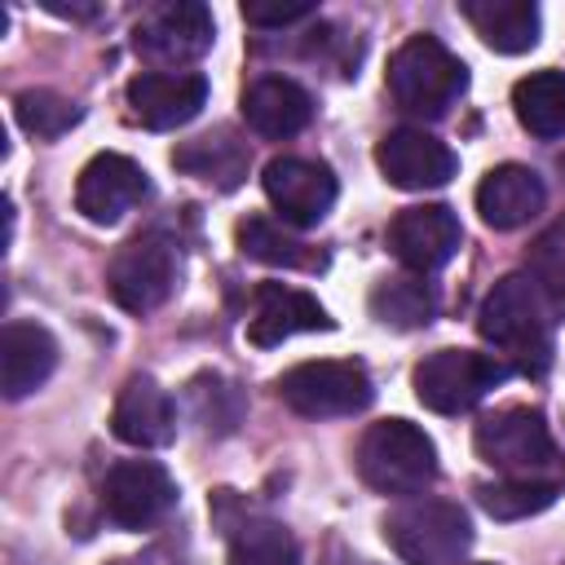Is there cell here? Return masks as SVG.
I'll use <instances>...</instances> for the list:
<instances>
[{
	"mask_svg": "<svg viewBox=\"0 0 565 565\" xmlns=\"http://www.w3.org/2000/svg\"><path fill=\"white\" fill-rule=\"evenodd\" d=\"M477 331L508 371L543 375L552 366V300L530 274H508L486 291Z\"/></svg>",
	"mask_w": 565,
	"mask_h": 565,
	"instance_id": "1",
	"label": "cell"
},
{
	"mask_svg": "<svg viewBox=\"0 0 565 565\" xmlns=\"http://www.w3.org/2000/svg\"><path fill=\"white\" fill-rule=\"evenodd\" d=\"M468 88V66L437 40V35H411L388 57V93L397 110L415 119H441Z\"/></svg>",
	"mask_w": 565,
	"mask_h": 565,
	"instance_id": "2",
	"label": "cell"
},
{
	"mask_svg": "<svg viewBox=\"0 0 565 565\" xmlns=\"http://www.w3.org/2000/svg\"><path fill=\"white\" fill-rule=\"evenodd\" d=\"M358 472L371 490L411 499L437 481V446L411 419H380L358 441Z\"/></svg>",
	"mask_w": 565,
	"mask_h": 565,
	"instance_id": "3",
	"label": "cell"
},
{
	"mask_svg": "<svg viewBox=\"0 0 565 565\" xmlns=\"http://www.w3.org/2000/svg\"><path fill=\"white\" fill-rule=\"evenodd\" d=\"M384 539L406 565H459L472 547V525L450 499H406L384 516Z\"/></svg>",
	"mask_w": 565,
	"mask_h": 565,
	"instance_id": "4",
	"label": "cell"
},
{
	"mask_svg": "<svg viewBox=\"0 0 565 565\" xmlns=\"http://www.w3.org/2000/svg\"><path fill=\"white\" fill-rule=\"evenodd\" d=\"M274 388L305 419H340V415H358L375 402V384L358 358L296 362L291 371L278 375Z\"/></svg>",
	"mask_w": 565,
	"mask_h": 565,
	"instance_id": "5",
	"label": "cell"
},
{
	"mask_svg": "<svg viewBox=\"0 0 565 565\" xmlns=\"http://www.w3.org/2000/svg\"><path fill=\"white\" fill-rule=\"evenodd\" d=\"M472 446L503 477H547L561 463V450L552 441V428H547L543 411H534V406L490 411L472 428Z\"/></svg>",
	"mask_w": 565,
	"mask_h": 565,
	"instance_id": "6",
	"label": "cell"
},
{
	"mask_svg": "<svg viewBox=\"0 0 565 565\" xmlns=\"http://www.w3.org/2000/svg\"><path fill=\"white\" fill-rule=\"evenodd\" d=\"M512 371L494 353L477 349H437L415 366V397L437 415H463L490 397Z\"/></svg>",
	"mask_w": 565,
	"mask_h": 565,
	"instance_id": "7",
	"label": "cell"
},
{
	"mask_svg": "<svg viewBox=\"0 0 565 565\" xmlns=\"http://www.w3.org/2000/svg\"><path fill=\"white\" fill-rule=\"evenodd\" d=\"M177 274H181L177 243L168 234H159V230H146V234L128 238L110 256L106 287H110V296H115L119 309H128V313H154L177 291Z\"/></svg>",
	"mask_w": 565,
	"mask_h": 565,
	"instance_id": "8",
	"label": "cell"
},
{
	"mask_svg": "<svg viewBox=\"0 0 565 565\" xmlns=\"http://www.w3.org/2000/svg\"><path fill=\"white\" fill-rule=\"evenodd\" d=\"M212 35H216V22H212L207 4L168 0V4H154L137 18L132 49L154 66H185L212 49Z\"/></svg>",
	"mask_w": 565,
	"mask_h": 565,
	"instance_id": "9",
	"label": "cell"
},
{
	"mask_svg": "<svg viewBox=\"0 0 565 565\" xmlns=\"http://www.w3.org/2000/svg\"><path fill=\"white\" fill-rule=\"evenodd\" d=\"M150 199V177L137 159L119 154V150H102L93 154L79 177H75V212L93 225H115L124 221L132 207H141Z\"/></svg>",
	"mask_w": 565,
	"mask_h": 565,
	"instance_id": "10",
	"label": "cell"
},
{
	"mask_svg": "<svg viewBox=\"0 0 565 565\" xmlns=\"http://www.w3.org/2000/svg\"><path fill=\"white\" fill-rule=\"evenodd\" d=\"M177 503V481L154 459H119L102 481V508L119 530H146Z\"/></svg>",
	"mask_w": 565,
	"mask_h": 565,
	"instance_id": "11",
	"label": "cell"
},
{
	"mask_svg": "<svg viewBox=\"0 0 565 565\" xmlns=\"http://www.w3.org/2000/svg\"><path fill=\"white\" fill-rule=\"evenodd\" d=\"M260 185H265V199L274 203V212L296 230L318 225L335 207V194H340L331 168L318 159H300V154L269 159L260 172Z\"/></svg>",
	"mask_w": 565,
	"mask_h": 565,
	"instance_id": "12",
	"label": "cell"
},
{
	"mask_svg": "<svg viewBox=\"0 0 565 565\" xmlns=\"http://www.w3.org/2000/svg\"><path fill=\"white\" fill-rule=\"evenodd\" d=\"M459 216L446 203H419V207H402L388 221V247L393 256L415 274H437L441 265H450V256L459 252Z\"/></svg>",
	"mask_w": 565,
	"mask_h": 565,
	"instance_id": "13",
	"label": "cell"
},
{
	"mask_svg": "<svg viewBox=\"0 0 565 565\" xmlns=\"http://www.w3.org/2000/svg\"><path fill=\"white\" fill-rule=\"evenodd\" d=\"M128 115L154 132L190 124L207 106V79L199 71H141L124 88Z\"/></svg>",
	"mask_w": 565,
	"mask_h": 565,
	"instance_id": "14",
	"label": "cell"
},
{
	"mask_svg": "<svg viewBox=\"0 0 565 565\" xmlns=\"http://www.w3.org/2000/svg\"><path fill=\"white\" fill-rule=\"evenodd\" d=\"M375 163L388 185L397 190H437L455 177L459 159L446 141H437L424 128H393L375 146Z\"/></svg>",
	"mask_w": 565,
	"mask_h": 565,
	"instance_id": "15",
	"label": "cell"
},
{
	"mask_svg": "<svg viewBox=\"0 0 565 565\" xmlns=\"http://www.w3.org/2000/svg\"><path fill=\"white\" fill-rule=\"evenodd\" d=\"M335 318L318 305V296L287 287V282H260L252 291V313H247V340L256 349H274L300 331H331Z\"/></svg>",
	"mask_w": 565,
	"mask_h": 565,
	"instance_id": "16",
	"label": "cell"
},
{
	"mask_svg": "<svg viewBox=\"0 0 565 565\" xmlns=\"http://www.w3.org/2000/svg\"><path fill=\"white\" fill-rule=\"evenodd\" d=\"M110 433L137 450H159L177 437V402L150 375H132L115 397Z\"/></svg>",
	"mask_w": 565,
	"mask_h": 565,
	"instance_id": "17",
	"label": "cell"
},
{
	"mask_svg": "<svg viewBox=\"0 0 565 565\" xmlns=\"http://www.w3.org/2000/svg\"><path fill=\"white\" fill-rule=\"evenodd\" d=\"M547 203V185L525 163H499L477 185V212L490 230H521Z\"/></svg>",
	"mask_w": 565,
	"mask_h": 565,
	"instance_id": "18",
	"label": "cell"
},
{
	"mask_svg": "<svg viewBox=\"0 0 565 565\" xmlns=\"http://www.w3.org/2000/svg\"><path fill=\"white\" fill-rule=\"evenodd\" d=\"M243 119L256 137L282 141V137H296V132L309 128L313 97H309V88H300L287 75H260L243 93Z\"/></svg>",
	"mask_w": 565,
	"mask_h": 565,
	"instance_id": "19",
	"label": "cell"
},
{
	"mask_svg": "<svg viewBox=\"0 0 565 565\" xmlns=\"http://www.w3.org/2000/svg\"><path fill=\"white\" fill-rule=\"evenodd\" d=\"M57 366V340L40 322H4L0 331V384L9 402L35 393Z\"/></svg>",
	"mask_w": 565,
	"mask_h": 565,
	"instance_id": "20",
	"label": "cell"
},
{
	"mask_svg": "<svg viewBox=\"0 0 565 565\" xmlns=\"http://www.w3.org/2000/svg\"><path fill=\"white\" fill-rule=\"evenodd\" d=\"M459 13L494 53H530L539 44L543 18L530 0H459Z\"/></svg>",
	"mask_w": 565,
	"mask_h": 565,
	"instance_id": "21",
	"label": "cell"
},
{
	"mask_svg": "<svg viewBox=\"0 0 565 565\" xmlns=\"http://www.w3.org/2000/svg\"><path fill=\"white\" fill-rule=\"evenodd\" d=\"M172 163L216 190H238L243 177H247V163H252V146L230 132V128H216V132H203L194 141H181L172 150Z\"/></svg>",
	"mask_w": 565,
	"mask_h": 565,
	"instance_id": "22",
	"label": "cell"
},
{
	"mask_svg": "<svg viewBox=\"0 0 565 565\" xmlns=\"http://www.w3.org/2000/svg\"><path fill=\"white\" fill-rule=\"evenodd\" d=\"M512 110L525 132H534L543 141L565 137V71H534V75L516 79Z\"/></svg>",
	"mask_w": 565,
	"mask_h": 565,
	"instance_id": "23",
	"label": "cell"
},
{
	"mask_svg": "<svg viewBox=\"0 0 565 565\" xmlns=\"http://www.w3.org/2000/svg\"><path fill=\"white\" fill-rule=\"evenodd\" d=\"M238 252L260 265H282V269H322L327 265V256L318 247L300 243L296 234L282 230V221H269V216L238 221Z\"/></svg>",
	"mask_w": 565,
	"mask_h": 565,
	"instance_id": "24",
	"label": "cell"
},
{
	"mask_svg": "<svg viewBox=\"0 0 565 565\" xmlns=\"http://www.w3.org/2000/svg\"><path fill=\"white\" fill-rule=\"evenodd\" d=\"M561 490H565V477H503V481L477 486V503L494 521H521V516L552 508Z\"/></svg>",
	"mask_w": 565,
	"mask_h": 565,
	"instance_id": "25",
	"label": "cell"
},
{
	"mask_svg": "<svg viewBox=\"0 0 565 565\" xmlns=\"http://www.w3.org/2000/svg\"><path fill=\"white\" fill-rule=\"evenodd\" d=\"M230 565H300V543L269 516H243L230 525Z\"/></svg>",
	"mask_w": 565,
	"mask_h": 565,
	"instance_id": "26",
	"label": "cell"
},
{
	"mask_svg": "<svg viewBox=\"0 0 565 565\" xmlns=\"http://www.w3.org/2000/svg\"><path fill=\"white\" fill-rule=\"evenodd\" d=\"M371 313L384 327L415 331V327H428L433 322L437 296H433V287L424 278H380L371 287Z\"/></svg>",
	"mask_w": 565,
	"mask_h": 565,
	"instance_id": "27",
	"label": "cell"
},
{
	"mask_svg": "<svg viewBox=\"0 0 565 565\" xmlns=\"http://www.w3.org/2000/svg\"><path fill=\"white\" fill-rule=\"evenodd\" d=\"M185 402H190L194 424L203 433H216V437L234 433L238 419H243V393H238V384L225 380V375H212V371H203V375H194L185 384Z\"/></svg>",
	"mask_w": 565,
	"mask_h": 565,
	"instance_id": "28",
	"label": "cell"
},
{
	"mask_svg": "<svg viewBox=\"0 0 565 565\" xmlns=\"http://www.w3.org/2000/svg\"><path fill=\"white\" fill-rule=\"evenodd\" d=\"M13 119L22 124V132H31L40 141H53V137L71 132L84 119V110L71 97L53 93V88H22L13 97Z\"/></svg>",
	"mask_w": 565,
	"mask_h": 565,
	"instance_id": "29",
	"label": "cell"
},
{
	"mask_svg": "<svg viewBox=\"0 0 565 565\" xmlns=\"http://www.w3.org/2000/svg\"><path fill=\"white\" fill-rule=\"evenodd\" d=\"M525 274L539 282V291L552 300V309H565V216H556L525 252Z\"/></svg>",
	"mask_w": 565,
	"mask_h": 565,
	"instance_id": "30",
	"label": "cell"
},
{
	"mask_svg": "<svg viewBox=\"0 0 565 565\" xmlns=\"http://www.w3.org/2000/svg\"><path fill=\"white\" fill-rule=\"evenodd\" d=\"M318 13V4H260V0H252V4H243V22H252V26H291V22H305V18H313Z\"/></svg>",
	"mask_w": 565,
	"mask_h": 565,
	"instance_id": "31",
	"label": "cell"
},
{
	"mask_svg": "<svg viewBox=\"0 0 565 565\" xmlns=\"http://www.w3.org/2000/svg\"><path fill=\"white\" fill-rule=\"evenodd\" d=\"M44 9L57 18H93L97 13V4H57V0H44Z\"/></svg>",
	"mask_w": 565,
	"mask_h": 565,
	"instance_id": "32",
	"label": "cell"
},
{
	"mask_svg": "<svg viewBox=\"0 0 565 565\" xmlns=\"http://www.w3.org/2000/svg\"><path fill=\"white\" fill-rule=\"evenodd\" d=\"M556 172H561V181H565V150L556 154Z\"/></svg>",
	"mask_w": 565,
	"mask_h": 565,
	"instance_id": "33",
	"label": "cell"
}]
</instances>
